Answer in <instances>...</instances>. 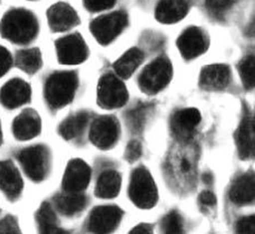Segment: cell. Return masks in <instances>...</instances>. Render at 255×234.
I'll return each instance as SVG.
<instances>
[{
    "label": "cell",
    "instance_id": "obj_6",
    "mask_svg": "<svg viewBox=\"0 0 255 234\" xmlns=\"http://www.w3.org/2000/svg\"><path fill=\"white\" fill-rule=\"evenodd\" d=\"M98 103L105 109H116L126 103L128 94L126 87L114 75L102 77L97 91Z\"/></svg>",
    "mask_w": 255,
    "mask_h": 234
},
{
    "label": "cell",
    "instance_id": "obj_23",
    "mask_svg": "<svg viewBox=\"0 0 255 234\" xmlns=\"http://www.w3.org/2000/svg\"><path fill=\"white\" fill-rule=\"evenodd\" d=\"M54 202L59 212L70 217V215H75L83 211L86 207L87 200L80 193L66 192V194L56 196Z\"/></svg>",
    "mask_w": 255,
    "mask_h": 234
},
{
    "label": "cell",
    "instance_id": "obj_31",
    "mask_svg": "<svg viewBox=\"0 0 255 234\" xmlns=\"http://www.w3.org/2000/svg\"><path fill=\"white\" fill-rule=\"evenodd\" d=\"M162 230L165 233H182L183 232V221L181 215L176 212L168 213L162 221Z\"/></svg>",
    "mask_w": 255,
    "mask_h": 234
},
{
    "label": "cell",
    "instance_id": "obj_7",
    "mask_svg": "<svg viewBox=\"0 0 255 234\" xmlns=\"http://www.w3.org/2000/svg\"><path fill=\"white\" fill-rule=\"evenodd\" d=\"M19 160L27 175L34 181H41L46 176L48 168V153L46 148L34 146L23 149Z\"/></svg>",
    "mask_w": 255,
    "mask_h": 234
},
{
    "label": "cell",
    "instance_id": "obj_32",
    "mask_svg": "<svg viewBox=\"0 0 255 234\" xmlns=\"http://www.w3.org/2000/svg\"><path fill=\"white\" fill-rule=\"evenodd\" d=\"M116 0H84V3L88 10L101 11L113 7Z\"/></svg>",
    "mask_w": 255,
    "mask_h": 234
},
{
    "label": "cell",
    "instance_id": "obj_18",
    "mask_svg": "<svg viewBox=\"0 0 255 234\" xmlns=\"http://www.w3.org/2000/svg\"><path fill=\"white\" fill-rule=\"evenodd\" d=\"M230 198L238 205L255 203V175L244 174L240 176L231 187Z\"/></svg>",
    "mask_w": 255,
    "mask_h": 234
},
{
    "label": "cell",
    "instance_id": "obj_10",
    "mask_svg": "<svg viewBox=\"0 0 255 234\" xmlns=\"http://www.w3.org/2000/svg\"><path fill=\"white\" fill-rule=\"evenodd\" d=\"M91 180V168L82 160H74L66 168L63 186L66 192L79 193L86 189Z\"/></svg>",
    "mask_w": 255,
    "mask_h": 234
},
{
    "label": "cell",
    "instance_id": "obj_8",
    "mask_svg": "<svg viewBox=\"0 0 255 234\" xmlns=\"http://www.w3.org/2000/svg\"><path fill=\"white\" fill-rule=\"evenodd\" d=\"M120 127L114 117L102 116L94 121L91 127V140L99 148H110L118 138Z\"/></svg>",
    "mask_w": 255,
    "mask_h": 234
},
{
    "label": "cell",
    "instance_id": "obj_22",
    "mask_svg": "<svg viewBox=\"0 0 255 234\" xmlns=\"http://www.w3.org/2000/svg\"><path fill=\"white\" fill-rule=\"evenodd\" d=\"M171 170L177 177H192L195 171V155L194 152L186 149L184 152H176L171 161Z\"/></svg>",
    "mask_w": 255,
    "mask_h": 234
},
{
    "label": "cell",
    "instance_id": "obj_11",
    "mask_svg": "<svg viewBox=\"0 0 255 234\" xmlns=\"http://www.w3.org/2000/svg\"><path fill=\"white\" fill-rule=\"evenodd\" d=\"M122 211L116 207H99L91 214L88 229L95 233H108L121 222Z\"/></svg>",
    "mask_w": 255,
    "mask_h": 234
},
{
    "label": "cell",
    "instance_id": "obj_2",
    "mask_svg": "<svg viewBox=\"0 0 255 234\" xmlns=\"http://www.w3.org/2000/svg\"><path fill=\"white\" fill-rule=\"evenodd\" d=\"M77 76L74 73H56L48 78L45 95L48 104L54 109L67 105L77 90Z\"/></svg>",
    "mask_w": 255,
    "mask_h": 234
},
{
    "label": "cell",
    "instance_id": "obj_24",
    "mask_svg": "<svg viewBox=\"0 0 255 234\" xmlns=\"http://www.w3.org/2000/svg\"><path fill=\"white\" fill-rule=\"evenodd\" d=\"M121 176L115 171H106L99 176L96 186V194L102 199H112L121 190Z\"/></svg>",
    "mask_w": 255,
    "mask_h": 234
},
{
    "label": "cell",
    "instance_id": "obj_27",
    "mask_svg": "<svg viewBox=\"0 0 255 234\" xmlns=\"http://www.w3.org/2000/svg\"><path fill=\"white\" fill-rule=\"evenodd\" d=\"M36 221L40 232L57 233L59 232L57 218L49 204L44 203L36 213Z\"/></svg>",
    "mask_w": 255,
    "mask_h": 234
},
{
    "label": "cell",
    "instance_id": "obj_26",
    "mask_svg": "<svg viewBox=\"0 0 255 234\" xmlns=\"http://www.w3.org/2000/svg\"><path fill=\"white\" fill-rule=\"evenodd\" d=\"M88 123V115L86 113H79L68 117L60 124L59 133L66 139H73L78 137L84 132Z\"/></svg>",
    "mask_w": 255,
    "mask_h": 234
},
{
    "label": "cell",
    "instance_id": "obj_16",
    "mask_svg": "<svg viewBox=\"0 0 255 234\" xmlns=\"http://www.w3.org/2000/svg\"><path fill=\"white\" fill-rule=\"evenodd\" d=\"M48 21L51 29L55 31H65L76 25L78 16L76 11L68 4L59 2L49 9Z\"/></svg>",
    "mask_w": 255,
    "mask_h": 234
},
{
    "label": "cell",
    "instance_id": "obj_3",
    "mask_svg": "<svg viewBox=\"0 0 255 234\" xmlns=\"http://www.w3.org/2000/svg\"><path fill=\"white\" fill-rule=\"evenodd\" d=\"M129 196L136 207L140 209H149L157 202L156 185L145 167L136 168L131 174Z\"/></svg>",
    "mask_w": 255,
    "mask_h": 234
},
{
    "label": "cell",
    "instance_id": "obj_41",
    "mask_svg": "<svg viewBox=\"0 0 255 234\" xmlns=\"http://www.w3.org/2000/svg\"><path fill=\"white\" fill-rule=\"evenodd\" d=\"M1 139H2V136H1V127H0V144H1Z\"/></svg>",
    "mask_w": 255,
    "mask_h": 234
},
{
    "label": "cell",
    "instance_id": "obj_20",
    "mask_svg": "<svg viewBox=\"0 0 255 234\" xmlns=\"http://www.w3.org/2000/svg\"><path fill=\"white\" fill-rule=\"evenodd\" d=\"M40 132V119L34 111H25L13 123V134L19 139H30Z\"/></svg>",
    "mask_w": 255,
    "mask_h": 234
},
{
    "label": "cell",
    "instance_id": "obj_14",
    "mask_svg": "<svg viewBox=\"0 0 255 234\" xmlns=\"http://www.w3.org/2000/svg\"><path fill=\"white\" fill-rule=\"evenodd\" d=\"M200 121L201 114L197 110L185 109L178 111L172 117V130L178 138L187 139Z\"/></svg>",
    "mask_w": 255,
    "mask_h": 234
},
{
    "label": "cell",
    "instance_id": "obj_13",
    "mask_svg": "<svg viewBox=\"0 0 255 234\" xmlns=\"http://www.w3.org/2000/svg\"><path fill=\"white\" fill-rule=\"evenodd\" d=\"M29 98L30 87L20 79H13L7 83L0 92V102L9 109H15L17 106L25 104L29 101Z\"/></svg>",
    "mask_w": 255,
    "mask_h": 234
},
{
    "label": "cell",
    "instance_id": "obj_35",
    "mask_svg": "<svg viewBox=\"0 0 255 234\" xmlns=\"http://www.w3.org/2000/svg\"><path fill=\"white\" fill-rule=\"evenodd\" d=\"M0 233L1 234H12V233H19V227L15 219L12 217L4 218L1 222H0Z\"/></svg>",
    "mask_w": 255,
    "mask_h": 234
},
{
    "label": "cell",
    "instance_id": "obj_25",
    "mask_svg": "<svg viewBox=\"0 0 255 234\" xmlns=\"http://www.w3.org/2000/svg\"><path fill=\"white\" fill-rule=\"evenodd\" d=\"M141 62H143V53L136 48L129 49L115 63V72L120 77L127 78L134 74Z\"/></svg>",
    "mask_w": 255,
    "mask_h": 234
},
{
    "label": "cell",
    "instance_id": "obj_5",
    "mask_svg": "<svg viewBox=\"0 0 255 234\" xmlns=\"http://www.w3.org/2000/svg\"><path fill=\"white\" fill-rule=\"evenodd\" d=\"M127 25V16L123 12H113L97 18L91 25L95 38L103 45L110 44Z\"/></svg>",
    "mask_w": 255,
    "mask_h": 234
},
{
    "label": "cell",
    "instance_id": "obj_9",
    "mask_svg": "<svg viewBox=\"0 0 255 234\" xmlns=\"http://www.w3.org/2000/svg\"><path fill=\"white\" fill-rule=\"evenodd\" d=\"M60 63L75 65L84 62L87 57V47L78 35H69L57 41L56 45Z\"/></svg>",
    "mask_w": 255,
    "mask_h": 234
},
{
    "label": "cell",
    "instance_id": "obj_1",
    "mask_svg": "<svg viewBox=\"0 0 255 234\" xmlns=\"http://www.w3.org/2000/svg\"><path fill=\"white\" fill-rule=\"evenodd\" d=\"M37 20L29 11L15 9L9 11L0 23L3 37L13 43L25 44L35 38L37 34Z\"/></svg>",
    "mask_w": 255,
    "mask_h": 234
},
{
    "label": "cell",
    "instance_id": "obj_36",
    "mask_svg": "<svg viewBox=\"0 0 255 234\" xmlns=\"http://www.w3.org/2000/svg\"><path fill=\"white\" fill-rule=\"evenodd\" d=\"M141 154V146L137 140H131V142L127 145L125 156L128 162H135L138 160Z\"/></svg>",
    "mask_w": 255,
    "mask_h": 234
},
{
    "label": "cell",
    "instance_id": "obj_29",
    "mask_svg": "<svg viewBox=\"0 0 255 234\" xmlns=\"http://www.w3.org/2000/svg\"><path fill=\"white\" fill-rule=\"evenodd\" d=\"M149 111L150 107L148 105H137L127 113V124L133 132H139L144 127Z\"/></svg>",
    "mask_w": 255,
    "mask_h": 234
},
{
    "label": "cell",
    "instance_id": "obj_34",
    "mask_svg": "<svg viewBox=\"0 0 255 234\" xmlns=\"http://www.w3.org/2000/svg\"><path fill=\"white\" fill-rule=\"evenodd\" d=\"M236 230L239 233L255 234V215L241 219L238 223V227H236Z\"/></svg>",
    "mask_w": 255,
    "mask_h": 234
},
{
    "label": "cell",
    "instance_id": "obj_28",
    "mask_svg": "<svg viewBox=\"0 0 255 234\" xmlns=\"http://www.w3.org/2000/svg\"><path fill=\"white\" fill-rule=\"evenodd\" d=\"M17 65L28 74L36 73L41 66V55L38 49H26L17 55Z\"/></svg>",
    "mask_w": 255,
    "mask_h": 234
},
{
    "label": "cell",
    "instance_id": "obj_40",
    "mask_svg": "<svg viewBox=\"0 0 255 234\" xmlns=\"http://www.w3.org/2000/svg\"><path fill=\"white\" fill-rule=\"evenodd\" d=\"M252 124H253V127H254V129H255V115H254L253 119H252Z\"/></svg>",
    "mask_w": 255,
    "mask_h": 234
},
{
    "label": "cell",
    "instance_id": "obj_19",
    "mask_svg": "<svg viewBox=\"0 0 255 234\" xmlns=\"http://www.w3.org/2000/svg\"><path fill=\"white\" fill-rule=\"evenodd\" d=\"M231 73L225 65H210L202 70L200 76L201 85L206 90H221L229 85Z\"/></svg>",
    "mask_w": 255,
    "mask_h": 234
},
{
    "label": "cell",
    "instance_id": "obj_30",
    "mask_svg": "<svg viewBox=\"0 0 255 234\" xmlns=\"http://www.w3.org/2000/svg\"><path fill=\"white\" fill-rule=\"evenodd\" d=\"M240 75L245 87H255V56H249L241 63Z\"/></svg>",
    "mask_w": 255,
    "mask_h": 234
},
{
    "label": "cell",
    "instance_id": "obj_4",
    "mask_svg": "<svg viewBox=\"0 0 255 234\" xmlns=\"http://www.w3.org/2000/svg\"><path fill=\"white\" fill-rule=\"evenodd\" d=\"M172 78V66L168 60L158 58L146 67L139 77V86L143 92L155 94L162 91Z\"/></svg>",
    "mask_w": 255,
    "mask_h": 234
},
{
    "label": "cell",
    "instance_id": "obj_15",
    "mask_svg": "<svg viewBox=\"0 0 255 234\" xmlns=\"http://www.w3.org/2000/svg\"><path fill=\"white\" fill-rule=\"evenodd\" d=\"M235 142L241 157L244 160L255 157V129L249 116H245L241 121L235 134Z\"/></svg>",
    "mask_w": 255,
    "mask_h": 234
},
{
    "label": "cell",
    "instance_id": "obj_37",
    "mask_svg": "<svg viewBox=\"0 0 255 234\" xmlns=\"http://www.w3.org/2000/svg\"><path fill=\"white\" fill-rule=\"evenodd\" d=\"M11 65V57L10 54L8 51L0 47V77L7 73V70L9 69Z\"/></svg>",
    "mask_w": 255,
    "mask_h": 234
},
{
    "label": "cell",
    "instance_id": "obj_21",
    "mask_svg": "<svg viewBox=\"0 0 255 234\" xmlns=\"http://www.w3.org/2000/svg\"><path fill=\"white\" fill-rule=\"evenodd\" d=\"M185 0H162L156 7L155 16L160 22L173 23L183 19L187 13Z\"/></svg>",
    "mask_w": 255,
    "mask_h": 234
},
{
    "label": "cell",
    "instance_id": "obj_38",
    "mask_svg": "<svg viewBox=\"0 0 255 234\" xmlns=\"http://www.w3.org/2000/svg\"><path fill=\"white\" fill-rule=\"evenodd\" d=\"M200 201L203 205L206 207H213L216 203V198L212 192H203L200 196Z\"/></svg>",
    "mask_w": 255,
    "mask_h": 234
},
{
    "label": "cell",
    "instance_id": "obj_33",
    "mask_svg": "<svg viewBox=\"0 0 255 234\" xmlns=\"http://www.w3.org/2000/svg\"><path fill=\"white\" fill-rule=\"evenodd\" d=\"M206 4L212 12L221 15L231 7L232 0H206Z\"/></svg>",
    "mask_w": 255,
    "mask_h": 234
},
{
    "label": "cell",
    "instance_id": "obj_39",
    "mask_svg": "<svg viewBox=\"0 0 255 234\" xmlns=\"http://www.w3.org/2000/svg\"><path fill=\"white\" fill-rule=\"evenodd\" d=\"M152 232V227L149 224H139L138 227H136L131 233L134 234H147Z\"/></svg>",
    "mask_w": 255,
    "mask_h": 234
},
{
    "label": "cell",
    "instance_id": "obj_12",
    "mask_svg": "<svg viewBox=\"0 0 255 234\" xmlns=\"http://www.w3.org/2000/svg\"><path fill=\"white\" fill-rule=\"evenodd\" d=\"M177 46L184 58L193 59L204 53L207 43L204 35L198 28L191 27L179 36Z\"/></svg>",
    "mask_w": 255,
    "mask_h": 234
},
{
    "label": "cell",
    "instance_id": "obj_17",
    "mask_svg": "<svg viewBox=\"0 0 255 234\" xmlns=\"http://www.w3.org/2000/svg\"><path fill=\"white\" fill-rule=\"evenodd\" d=\"M0 189L10 199H16L20 194L22 181L11 162H0Z\"/></svg>",
    "mask_w": 255,
    "mask_h": 234
}]
</instances>
